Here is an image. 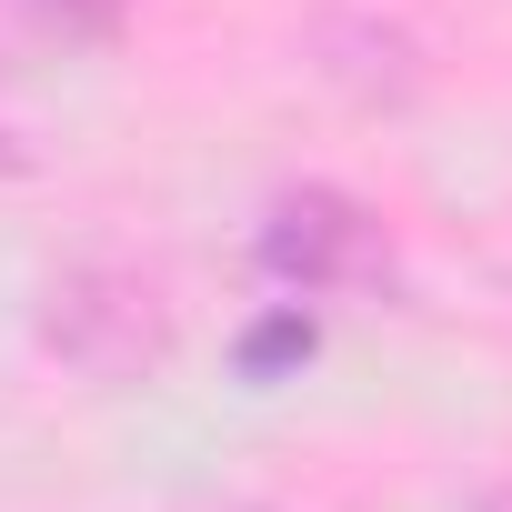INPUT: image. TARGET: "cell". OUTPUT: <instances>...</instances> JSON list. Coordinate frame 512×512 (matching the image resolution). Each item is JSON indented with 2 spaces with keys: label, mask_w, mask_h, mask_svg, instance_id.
Masks as SVG:
<instances>
[{
  "label": "cell",
  "mask_w": 512,
  "mask_h": 512,
  "mask_svg": "<svg viewBox=\"0 0 512 512\" xmlns=\"http://www.w3.org/2000/svg\"><path fill=\"white\" fill-rule=\"evenodd\" d=\"M221 512H262V502H221Z\"/></svg>",
  "instance_id": "8"
},
{
  "label": "cell",
  "mask_w": 512,
  "mask_h": 512,
  "mask_svg": "<svg viewBox=\"0 0 512 512\" xmlns=\"http://www.w3.org/2000/svg\"><path fill=\"white\" fill-rule=\"evenodd\" d=\"M31 161H41V151H31L21 131H0V181H31Z\"/></svg>",
  "instance_id": "6"
},
{
  "label": "cell",
  "mask_w": 512,
  "mask_h": 512,
  "mask_svg": "<svg viewBox=\"0 0 512 512\" xmlns=\"http://www.w3.org/2000/svg\"><path fill=\"white\" fill-rule=\"evenodd\" d=\"M312 342H322V332H312V312H302V302H292V312H272L262 332L241 342V382H272V372H292V362H312Z\"/></svg>",
  "instance_id": "4"
},
{
  "label": "cell",
  "mask_w": 512,
  "mask_h": 512,
  "mask_svg": "<svg viewBox=\"0 0 512 512\" xmlns=\"http://www.w3.org/2000/svg\"><path fill=\"white\" fill-rule=\"evenodd\" d=\"M382 262V231L342 201V191H282L272 221H262V272L292 282V292H332V282H362Z\"/></svg>",
  "instance_id": "2"
},
{
  "label": "cell",
  "mask_w": 512,
  "mask_h": 512,
  "mask_svg": "<svg viewBox=\"0 0 512 512\" xmlns=\"http://www.w3.org/2000/svg\"><path fill=\"white\" fill-rule=\"evenodd\" d=\"M21 11H31L41 31H61V41H111L121 0H21Z\"/></svg>",
  "instance_id": "5"
},
{
  "label": "cell",
  "mask_w": 512,
  "mask_h": 512,
  "mask_svg": "<svg viewBox=\"0 0 512 512\" xmlns=\"http://www.w3.org/2000/svg\"><path fill=\"white\" fill-rule=\"evenodd\" d=\"M312 71H322L332 91L372 101V111H392V101L422 91L412 31H392V21H372V11H322V21H312Z\"/></svg>",
  "instance_id": "3"
},
{
  "label": "cell",
  "mask_w": 512,
  "mask_h": 512,
  "mask_svg": "<svg viewBox=\"0 0 512 512\" xmlns=\"http://www.w3.org/2000/svg\"><path fill=\"white\" fill-rule=\"evenodd\" d=\"M482 512H512V482H502V492H482Z\"/></svg>",
  "instance_id": "7"
},
{
  "label": "cell",
  "mask_w": 512,
  "mask_h": 512,
  "mask_svg": "<svg viewBox=\"0 0 512 512\" xmlns=\"http://www.w3.org/2000/svg\"><path fill=\"white\" fill-rule=\"evenodd\" d=\"M41 342H51L71 372H91V382H141V372L171 352V312H161V292H151L141 272H121V262H71V272L51 282V302H41Z\"/></svg>",
  "instance_id": "1"
}]
</instances>
